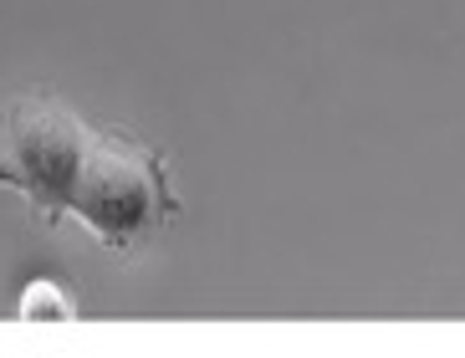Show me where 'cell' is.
<instances>
[{
	"label": "cell",
	"mask_w": 465,
	"mask_h": 358,
	"mask_svg": "<svg viewBox=\"0 0 465 358\" xmlns=\"http://www.w3.org/2000/svg\"><path fill=\"white\" fill-rule=\"evenodd\" d=\"M174 190H169L164 154L138 144L134 134H93L83 179L72 194V215L118 256H134L164 235L174 221Z\"/></svg>",
	"instance_id": "6da1fadb"
},
{
	"label": "cell",
	"mask_w": 465,
	"mask_h": 358,
	"mask_svg": "<svg viewBox=\"0 0 465 358\" xmlns=\"http://www.w3.org/2000/svg\"><path fill=\"white\" fill-rule=\"evenodd\" d=\"M87 149L93 134L67 103H56L52 93H26L0 118V184L26 194V205L46 225H56L72 215Z\"/></svg>",
	"instance_id": "7a4b0ae2"
},
{
	"label": "cell",
	"mask_w": 465,
	"mask_h": 358,
	"mask_svg": "<svg viewBox=\"0 0 465 358\" xmlns=\"http://www.w3.org/2000/svg\"><path fill=\"white\" fill-rule=\"evenodd\" d=\"M21 317H26V323H62V317H72V307L62 303V292H56L52 282H31V287L21 292Z\"/></svg>",
	"instance_id": "3957f363"
}]
</instances>
